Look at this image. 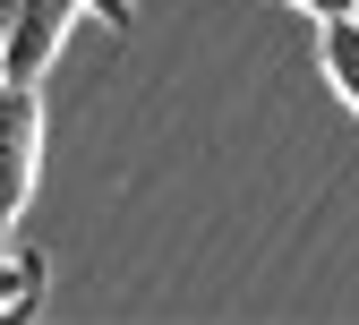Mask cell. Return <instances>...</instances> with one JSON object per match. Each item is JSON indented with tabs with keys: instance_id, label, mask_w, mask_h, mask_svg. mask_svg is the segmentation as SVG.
I'll list each match as a JSON object with an SVG mask.
<instances>
[{
	"instance_id": "5b68a950",
	"label": "cell",
	"mask_w": 359,
	"mask_h": 325,
	"mask_svg": "<svg viewBox=\"0 0 359 325\" xmlns=\"http://www.w3.org/2000/svg\"><path fill=\"white\" fill-rule=\"evenodd\" d=\"M86 9H95L103 26H128V18H137V0H86Z\"/></svg>"
},
{
	"instance_id": "6da1fadb",
	"label": "cell",
	"mask_w": 359,
	"mask_h": 325,
	"mask_svg": "<svg viewBox=\"0 0 359 325\" xmlns=\"http://www.w3.org/2000/svg\"><path fill=\"white\" fill-rule=\"evenodd\" d=\"M34 163H43V95L34 77H0V248L34 197Z\"/></svg>"
},
{
	"instance_id": "8992f818",
	"label": "cell",
	"mask_w": 359,
	"mask_h": 325,
	"mask_svg": "<svg viewBox=\"0 0 359 325\" xmlns=\"http://www.w3.org/2000/svg\"><path fill=\"white\" fill-rule=\"evenodd\" d=\"M291 9H308V18H342L351 0H291Z\"/></svg>"
},
{
	"instance_id": "7a4b0ae2",
	"label": "cell",
	"mask_w": 359,
	"mask_h": 325,
	"mask_svg": "<svg viewBox=\"0 0 359 325\" xmlns=\"http://www.w3.org/2000/svg\"><path fill=\"white\" fill-rule=\"evenodd\" d=\"M77 18H86V0H18L9 34H0V77H34L43 86V69L60 60V43H69Z\"/></svg>"
},
{
	"instance_id": "3957f363",
	"label": "cell",
	"mask_w": 359,
	"mask_h": 325,
	"mask_svg": "<svg viewBox=\"0 0 359 325\" xmlns=\"http://www.w3.org/2000/svg\"><path fill=\"white\" fill-rule=\"evenodd\" d=\"M317 60H325V77H334V95L359 112V9L317 18Z\"/></svg>"
},
{
	"instance_id": "277c9868",
	"label": "cell",
	"mask_w": 359,
	"mask_h": 325,
	"mask_svg": "<svg viewBox=\"0 0 359 325\" xmlns=\"http://www.w3.org/2000/svg\"><path fill=\"white\" fill-rule=\"evenodd\" d=\"M34 300H43V257L0 248V317H18V308H34Z\"/></svg>"
},
{
	"instance_id": "52a82bcc",
	"label": "cell",
	"mask_w": 359,
	"mask_h": 325,
	"mask_svg": "<svg viewBox=\"0 0 359 325\" xmlns=\"http://www.w3.org/2000/svg\"><path fill=\"white\" fill-rule=\"evenodd\" d=\"M351 9H359V0H351Z\"/></svg>"
}]
</instances>
